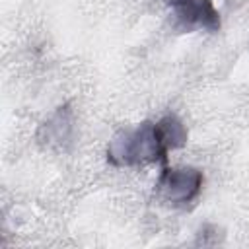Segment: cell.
<instances>
[{"label":"cell","instance_id":"7a4b0ae2","mask_svg":"<svg viewBox=\"0 0 249 249\" xmlns=\"http://www.w3.org/2000/svg\"><path fill=\"white\" fill-rule=\"evenodd\" d=\"M165 2L171 8L177 25H181L183 29L218 31L220 16L212 0H165Z\"/></svg>","mask_w":249,"mask_h":249},{"label":"cell","instance_id":"5b68a950","mask_svg":"<svg viewBox=\"0 0 249 249\" xmlns=\"http://www.w3.org/2000/svg\"><path fill=\"white\" fill-rule=\"evenodd\" d=\"M156 132L158 138L161 142V146L169 152V150H177L183 148L187 142V128L183 124L181 119H177L175 115H165L156 123Z\"/></svg>","mask_w":249,"mask_h":249},{"label":"cell","instance_id":"3957f363","mask_svg":"<svg viewBox=\"0 0 249 249\" xmlns=\"http://www.w3.org/2000/svg\"><path fill=\"white\" fill-rule=\"evenodd\" d=\"M160 187L171 204H187L200 193L202 173L195 167L165 169L160 177Z\"/></svg>","mask_w":249,"mask_h":249},{"label":"cell","instance_id":"6da1fadb","mask_svg":"<svg viewBox=\"0 0 249 249\" xmlns=\"http://www.w3.org/2000/svg\"><path fill=\"white\" fill-rule=\"evenodd\" d=\"M167 150L161 146L156 123H142L132 130H121L107 146V160L117 167L165 161Z\"/></svg>","mask_w":249,"mask_h":249},{"label":"cell","instance_id":"277c9868","mask_svg":"<svg viewBox=\"0 0 249 249\" xmlns=\"http://www.w3.org/2000/svg\"><path fill=\"white\" fill-rule=\"evenodd\" d=\"M41 138L49 144V146H54V148H64L70 140H72V134H74V119H72V111L64 105V107H58L51 119L43 124L41 128Z\"/></svg>","mask_w":249,"mask_h":249}]
</instances>
